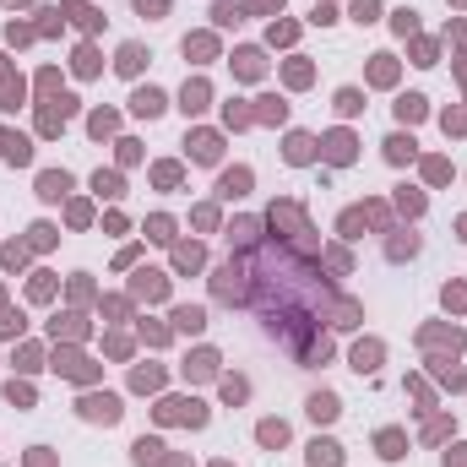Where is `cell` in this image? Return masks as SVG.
<instances>
[{
  "instance_id": "cell-1",
  "label": "cell",
  "mask_w": 467,
  "mask_h": 467,
  "mask_svg": "<svg viewBox=\"0 0 467 467\" xmlns=\"http://www.w3.org/2000/svg\"><path fill=\"white\" fill-rule=\"evenodd\" d=\"M212 288H218V299H229V305H244V299H250V266H244V261H229V266H218Z\"/></svg>"
},
{
  "instance_id": "cell-2",
  "label": "cell",
  "mask_w": 467,
  "mask_h": 467,
  "mask_svg": "<svg viewBox=\"0 0 467 467\" xmlns=\"http://www.w3.org/2000/svg\"><path fill=\"white\" fill-rule=\"evenodd\" d=\"M81 418H92V424H114V418H120V396H114V391H92V396H81Z\"/></svg>"
},
{
  "instance_id": "cell-3",
  "label": "cell",
  "mask_w": 467,
  "mask_h": 467,
  "mask_svg": "<svg viewBox=\"0 0 467 467\" xmlns=\"http://www.w3.org/2000/svg\"><path fill=\"white\" fill-rule=\"evenodd\" d=\"M157 418H179V424H207V407L201 402H163Z\"/></svg>"
},
{
  "instance_id": "cell-4",
  "label": "cell",
  "mask_w": 467,
  "mask_h": 467,
  "mask_svg": "<svg viewBox=\"0 0 467 467\" xmlns=\"http://www.w3.org/2000/svg\"><path fill=\"white\" fill-rule=\"evenodd\" d=\"M38 196H44V201L71 196V174H66V168H60V174H55V168H49V174H38Z\"/></svg>"
},
{
  "instance_id": "cell-5",
  "label": "cell",
  "mask_w": 467,
  "mask_h": 467,
  "mask_svg": "<svg viewBox=\"0 0 467 467\" xmlns=\"http://www.w3.org/2000/svg\"><path fill=\"white\" fill-rule=\"evenodd\" d=\"M218 153H223V142H218L212 131H196V136H190V157H196V163H218Z\"/></svg>"
},
{
  "instance_id": "cell-6",
  "label": "cell",
  "mask_w": 467,
  "mask_h": 467,
  "mask_svg": "<svg viewBox=\"0 0 467 467\" xmlns=\"http://www.w3.org/2000/svg\"><path fill=\"white\" fill-rule=\"evenodd\" d=\"M337 413H342V407H337L331 391H315V396H310V418H315V424H331Z\"/></svg>"
},
{
  "instance_id": "cell-7",
  "label": "cell",
  "mask_w": 467,
  "mask_h": 467,
  "mask_svg": "<svg viewBox=\"0 0 467 467\" xmlns=\"http://www.w3.org/2000/svg\"><path fill=\"white\" fill-rule=\"evenodd\" d=\"M244 190H250V168H229V174H223V179H218V196H244Z\"/></svg>"
},
{
  "instance_id": "cell-8",
  "label": "cell",
  "mask_w": 467,
  "mask_h": 467,
  "mask_svg": "<svg viewBox=\"0 0 467 467\" xmlns=\"http://www.w3.org/2000/svg\"><path fill=\"white\" fill-rule=\"evenodd\" d=\"M207 98H212V92H207V81H185L179 109H185V114H201V109H207Z\"/></svg>"
},
{
  "instance_id": "cell-9",
  "label": "cell",
  "mask_w": 467,
  "mask_h": 467,
  "mask_svg": "<svg viewBox=\"0 0 467 467\" xmlns=\"http://www.w3.org/2000/svg\"><path fill=\"white\" fill-rule=\"evenodd\" d=\"M131 109H136V114H147V120H153V114H163V92H157V87H142V92H136V98H131Z\"/></svg>"
},
{
  "instance_id": "cell-10",
  "label": "cell",
  "mask_w": 467,
  "mask_h": 467,
  "mask_svg": "<svg viewBox=\"0 0 467 467\" xmlns=\"http://www.w3.org/2000/svg\"><path fill=\"white\" fill-rule=\"evenodd\" d=\"M326 157H331V163H353V136H348V131L326 136Z\"/></svg>"
},
{
  "instance_id": "cell-11",
  "label": "cell",
  "mask_w": 467,
  "mask_h": 467,
  "mask_svg": "<svg viewBox=\"0 0 467 467\" xmlns=\"http://www.w3.org/2000/svg\"><path fill=\"white\" fill-rule=\"evenodd\" d=\"M131 288H136L142 299H163V294H168V283H163V272H142V277H136Z\"/></svg>"
},
{
  "instance_id": "cell-12",
  "label": "cell",
  "mask_w": 467,
  "mask_h": 467,
  "mask_svg": "<svg viewBox=\"0 0 467 467\" xmlns=\"http://www.w3.org/2000/svg\"><path fill=\"white\" fill-rule=\"evenodd\" d=\"M375 446H381V457H386V462H396V457L407 451V440H402V429H381V435H375Z\"/></svg>"
},
{
  "instance_id": "cell-13",
  "label": "cell",
  "mask_w": 467,
  "mask_h": 467,
  "mask_svg": "<svg viewBox=\"0 0 467 467\" xmlns=\"http://www.w3.org/2000/svg\"><path fill=\"white\" fill-rule=\"evenodd\" d=\"M255 233H261V223H255V218H239V223L229 229L233 250H250V244H255Z\"/></svg>"
},
{
  "instance_id": "cell-14",
  "label": "cell",
  "mask_w": 467,
  "mask_h": 467,
  "mask_svg": "<svg viewBox=\"0 0 467 467\" xmlns=\"http://www.w3.org/2000/svg\"><path fill=\"white\" fill-rule=\"evenodd\" d=\"M375 364H381V342H359V348H353V370H359V375H370Z\"/></svg>"
},
{
  "instance_id": "cell-15",
  "label": "cell",
  "mask_w": 467,
  "mask_h": 467,
  "mask_svg": "<svg viewBox=\"0 0 467 467\" xmlns=\"http://www.w3.org/2000/svg\"><path fill=\"white\" fill-rule=\"evenodd\" d=\"M212 370H218V353H207V348H201V353H190V364H185V375H190V381H207Z\"/></svg>"
},
{
  "instance_id": "cell-16",
  "label": "cell",
  "mask_w": 467,
  "mask_h": 467,
  "mask_svg": "<svg viewBox=\"0 0 467 467\" xmlns=\"http://www.w3.org/2000/svg\"><path fill=\"white\" fill-rule=\"evenodd\" d=\"M310 157H315V136L294 131V136H288V163H310Z\"/></svg>"
},
{
  "instance_id": "cell-17",
  "label": "cell",
  "mask_w": 467,
  "mask_h": 467,
  "mask_svg": "<svg viewBox=\"0 0 467 467\" xmlns=\"http://www.w3.org/2000/svg\"><path fill=\"white\" fill-rule=\"evenodd\" d=\"M337 462H342L337 440H315V446H310V467H337Z\"/></svg>"
},
{
  "instance_id": "cell-18",
  "label": "cell",
  "mask_w": 467,
  "mask_h": 467,
  "mask_svg": "<svg viewBox=\"0 0 467 467\" xmlns=\"http://www.w3.org/2000/svg\"><path fill=\"white\" fill-rule=\"evenodd\" d=\"M174 326H179V331H201V326H207V310H201V305H185V310H174Z\"/></svg>"
},
{
  "instance_id": "cell-19",
  "label": "cell",
  "mask_w": 467,
  "mask_h": 467,
  "mask_svg": "<svg viewBox=\"0 0 467 467\" xmlns=\"http://www.w3.org/2000/svg\"><path fill=\"white\" fill-rule=\"evenodd\" d=\"M413 153H418V142H413V136H391V142H386V157H391V163H413Z\"/></svg>"
},
{
  "instance_id": "cell-20",
  "label": "cell",
  "mask_w": 467,
  "mask_h": 467,
  "mask_svg": "<svg viewBox=\"0 0 467 467\" xmlns=\"http://www.w3.org/2000/svg\"><path fill=\"white\" fill-rule=\"evenodd\" d=\"M396 120H407V125L424 120V98H418V92H402V98H396Z\"/></svg>"
},
{
  "instance_id": "cell-21",
  "label": "cell",
  "mask_w": 467,
  "mask_h": 467,
  "mask_svg": "<svg viewBox=\"0 0 467 467\" xmlns=\"http://www.w3.org/2000/svg\"><path fill=\"white\" fill-rule=\"evenodd\" d=\"M142 60H147V49H142V44H125V49H120V71H125V77H136V71H142Z\"/></svg>"
},
{
  "instance_id": "cell-22",
  "label": "cell",
  "mask_w": 467,
  "mask_h": 467,
  "mask_svg": "<svg viewBox=\"0 0 467 467\" xmlns=\"http://www.w3.org/2000/svg\"><path fill=\"white\" fill-rule=\"evenodd\" d=\"M255 435H261V446H283V440H288V424H283V418H266Z\"/></svg>"
},
{
  "instance_id": "cell-23",
  "label": "cell",
  "mask_w": 467,
  "mask_h": 467,
  "mask_svg": "<svg viewBox=\"0 0 467 467\" xmlns=\"http://www.w3.org/2000/svg\"><path fill=\"white\" fill-rule=\"evenodd\" d=\"M131 457H136V462H157V457H163V440H153V435H142V440L131 446Z\"/></svg>"
},
{
  "instance_id": "cell-24",
  "label": "cell",
  "mask_w": 467,
  "mask_h": 467,
  "mask_svg": "<svg viewBox=\"0 0 467 467\" xmlns=\"http://www.w3.org/2000/svg\"><path fill=\"white\" fill-rule=\"evenodd\" d=\"M233 60H239V77H261V66H266V60H261V49H239Z\"/></svg>"
},
{
  "instance_id": "cell-25",
  "label": "cell",
  "mask_w": 467,
  "mask_h": 467,
  "mask_svg": "<svg viewBox=\"0 0 467 467\" xmlns=\"http://www.w3.org/2000/svg\"><path fill=\"white\" fill-rule=\"evenodd\" d=\"M174 266H179V272H196V266H201V244H179V250H174Z\"/></svg>"
},
{
  "instance_id": "cell-26",
  "label": "cell",
  "mask_w": 467,
  "mask_h": 467,
  "mask_svg": "<svg viewBox=\"0 0 467 467\" xmlns=\"http://www.w3.org/2000/svg\"><path fill=\"white\" fill-rule=\"evenodd\" d=\"M337 109H342V114H359V109H364V92H359V87H342V92H337Z\"/></svg>"
},
{
  "instance_id": "cell-27",
  "label": "cell",
  "mask_w": 467,
  "mask_h": 467,
  "mask_svg": "<svg viewBox=\"0 0 467 467\" xmlns=\"http://www.w3.org/2000/svg\"><path fill=\"white\" fill-rule=\"evenodd\" d=\"M185 55L207 60V55H212V33H196V38H185Z\"/></svg>"
},
{
  "instance_id": "cell-28",
  "label": "cell",
  "mask_w": 467,
  "mask_h": 467,
  "mask_svg": "<svg viewBox=\"0 0 467 467\" xmlns=\"http://www.w3.org/2000/svg\"><path fill=\"white\" fill-rule=\"evenodd\" d=\"M92 190H98V196H120V174H103V168H98V174H92Z\"/></svg>"
},
{
  "instance_id": "cell-29",
  "label": "cell",
  "mask_w": 467,
  "mask_h": 467,
  "mask_svg": "<svg viewBox=\"0 0 467 467\" xmlns=\"http://www.w3.org/2000/svg\"><path fill=\"white\" fill-rule=\"evenodd\" d=\"M381 16V0H353V22H375Z\"/></svg>"
},
{
  "instance_id": "cell-30",
  "label": "cell",
  "mask_w": 467,
  "mask_h": 467,
  "mask_svg": "<svg viewBox=\"0 0 467 467\" xmlns=\"http://www.w3.org/2000/svg\"><path fill=\"white\" fill-rule=\"evenodd\" d=\"M5 396H11L16 407H33V386H22V381H11V386H5Z\"/></svg>"
},
{
  "instance_id": "cell-31",
  "label": "cell",
  "mask_w": 467,
  "mask_h": 467,
  "mask_svg": "<svg viewBox=\"0 0 467 467\" xmlns=\"http://www.w3.org/2000/svg\"><path fill=\"white\" fill-rule=\"evenodd\" d=\"M157 381H163V375H157L153 364H147V370H136V375H131V386H136V391H153Z\"/></svg>"
},
{
  "instance_id": "cell-32",
  "label": "cell",
  "mask_w": 467,
  "mask_h": 467,
  "mask_svg": "<svg viewBox=\"0 0 467 467\" xmlns=\"http://www.w3.org/2000/svg\"><path fill=\"white\" fill-rule=\"evenodd\" d=\"M283 114H288L283 98H261V120H283Z\"/></svg>"
},
{
  "instance_id": "cell-33",
  "label": "cell",
  "mask_w": 467,
  "mask_h": 467,
  "mask_svg": "<svg viewBox=\"0 0 467 467\" xmlns=\"http://www.w3.org/2000/svg\"><path fill=\"white\" fill-rule=\"evenodd\" d=\"M396 207H402V212H413V218H418V212H424V196H418V190H402V196H396Z\"/></svg>"
},
{
  "instance_id": "cell-34",
  "label": "cell",
  "mask_w": 467,
  "mask_h": 467,
  "mask_svg": "<svg viewBox=\"0 0 467 467\" xmlns=\"http://www.w3.org/2000/svg\"><path fill=\"white\" fill-rule=\"evenodd\" d=\"M239 16H244V11H239V5H218V11H212V22H218V27H233V22H239Z\"/></svg>"
},
{
  "instance_id": "cell-35",
  "label": "cell",
  "mask_w": 467,
  "mask_h": 467,
  "mask_svg": "<svg viewBox=\"0 0 467 467\" xmlns=\"http://www.w3.org/2000/svg\"><path fill=\"white\" fill-rule=\"evenodd\" d=\"M87 131H92V136H109V131H114V114H92Z\"/></svg>"
},
{
  "instance_id": "cell-36",
  "label": "cell",
  "mask_w": 467,
  "mask_h": 467,
  "mask_svg": "<svg viewBox=\"0 0 467 467\" xmlns=\"http://www.w3.org/2000/svg\"><path fill=\"white\" fill-rule=\"evenodd\" d=\"M413 250H418L413 233H407V239H391V261H402V255H413Z\"/></svg>"
},
{
  "instance_id": "cell-37",
  "label": "cell",
  "mask_w": 467,
  "mask_h": 467,
  "mask_svg": "<svg viewBox=\"0 0 467 467\" xmlns=\"http://www.w3.org/2000/svg\"><path fill=\"white\" fill-rule=\"evenodd\" d=\"M71 16H77L81 27H98V11H92V5H81V0H77V5H71Z\"/></svg>"
},
{
  "instance_id": "cell-38",
  "label": "cell",
  "mask_w": 467,
  "mask_h": 467,
  "mask_svg": "<svg viewBox=\"0 0 467 467\" xmlns=\"http://www.w3.org/2000/svg\"><path fill=\"white\" fill-rule=\"evenodd\" d=\"M446 305H451V310H467V288H462V283L446 288Z\"/></svg>"
},
{
  "instance_id": "cell-39",
  "label": "cell",
  "mask_w": 467,
  "mask_h": 467,
  "mask_svg": "<svg viewBox=\"0 0 467 467\" xmlns=\"http://www.w3.org/2000/svg\"><path fill=\"white\" fill-rule=\"evenodd\" d=\"M147 229H153V233H147V239H174V223H168V218H153Z\"/></svg>"
},
{
  "instance_id": "cell-40",
  "label": "cell",
  "mask_w": 467,
  "mask_h": 467,
  "mask_svg": "<svg viewBox=\"0 0 467 467\" xmlns=\"http://www.w3.org/2000/svg\"><path fill=\"white\" fill-rule=\"evenodd\" d=\"M0 255H5V266H11V272H16V266H22V261H27V250H22V244H5V250H0Z\"/></svg>"
},
{
  "instance_id": "cell-41",
  "label": "cell",
  "mask_w": 467,
  "mask_h": 467,
  "mask_svg": "<svg viewBox=\"0 0 467 467\" xmlns=\"http://www.w3.org/2000/svg\"><path fill=\"white\" fill-rule=\"evenodd\" d=\"M77 71H81V77H92V71H98V55H92V49H81V55H77Z\"/></svg>"
},
{
  "instance_id": "cell-42",
  "label": "cell",
  "mask_w": 467,
  "mask_h": 467,
  "mask_svg": "<svg viewBox=\"0 0 467 467\" xmlns=\"http://www.w3.org/2000/svg\"><path fill=\"white\" fill-rule=\"evenodd\" d=\"M136 11H142V16H163V11H168V0H136Z\"/></svg>"
},
{
  "instance_id": "cell-43",
  "label": "cell",
  "mask_w": 467,
  "mask_h": 467,
  "mask_svg": "<svg viewBox=\"0 0 467 467\" xmlns=\"http://www.w3.org/2000/svg\"><path fill=\"white\" fill-rule=\"evenodd\" d=\"M33 244H38V250H49V244H55V229H49V223H38V229H33Z\"/></svg>"
},
{
  "instance_id": "cell-44",
  "label": "cell",
  "mask_w": 467,
  "mask_h": 467,
  "mask_svg": "<svg viewBox=\"0 0 467 467\" xmlns=\"http://www.w3.org/2000/svg\"><path fill=\"white\" fill-rule=\"evenodd\" d=\"M22 331V315H0V337H16Z\"/></svg>"
},
{
  "instance_id": "cell-45",
  "label": "cell",
  "mask_w": 467,
  "mask_h": 467,
  "mask_svg": "<svg viewBox=\"0 0 467 467\" xmlns=\"http://www.w3.org/2000/svg\"><path fill=\"white\" fill-rule=\"evenodd\" d=\"M446 131H457V136L467 131V114H462V109H451V114H446Z\"/></svg>"
},
{
  "instance_id": "cell-46",
  "label": "cell",
  "mask_w": 467,
  "mask_h": 467,
  "mask_svg": "<svg viewBox=\"0 0 467 467\" xmlns=\"http://www.w3.org/2000/svg\"><path fill=\"white\" fill-rule=\"evenodd\" d=\"M375 81H391V55H375Z\"/></svg>"
},
{
  "instance_id": "cell-47",
  "label": "cell",
  "mask_w": 467,
  "mask_h": 467,
  "mask_svg": "<svg viewBox=\"0 0 467 467\" xmlns=\"http://www.w3.org/2000/svg\"><path fill=\"white\" fill-rule=\"evenodd\" d=\"M255 11H283V0H255Z\"/></svg>"
},
{
  "instance_id": "cell-48",
  "label": "cell",
  "mask_w": 467,
  "mask_h": 467,
  "mask_svg": "<svg viewBox=\"0 0 467 467\" xmlns=\"http://www.w3.org/2000/svg\"><path fill=\"white\" fill-rule=\"evenodd\" d=\"M457 229H462V239H467V218H462V223H457Z\"/></svg>"
},
{
  "instance_id": "cell-49",
  "label": "cell",
  "mask_w": 467,
  "mask_h": 467,
  "mask_svg": "<svg viewBox=\"0 0 467 467\" xmlns=\"http://www.w3.org/2000/svg\"><path fill=\"white\" fill-rule=\"evenodd\" d=\"M5 5H27V0H5Z\"/></svg>"
},
{
  "instance_id": "cell-50",
  "label": "cell",
  "mask_w": 467,
  "mask_h": 467,
  "mask_svg": "<svg viewBox=\"0 0 467 467\" xmlns=\"http://www.w3.org/2000/svg\"><path fill=\"white\" fill-rule=\"evenodd\" d=\"M218 467H229V462H218Z\"/></svg>"
}]
</instances>
